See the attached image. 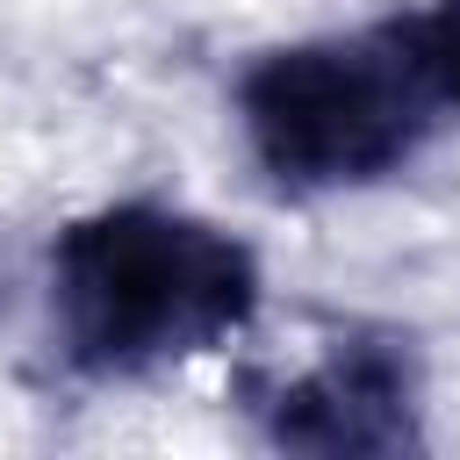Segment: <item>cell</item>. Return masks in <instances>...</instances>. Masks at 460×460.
<instances>
[{"label":"cell","instance_id":"6da1fadb","mask_svg":"<svg viewBox=\"0 0 460 460\" xmlns=\"http://www.w3.org/2000/svg\"><path fill=\"white\" fill-rule=\"evenodd\" d=\"M259 252L158 194L72 216L43 252V331L72 381H144L259 323Z\"/></svg>","mask_w":460,"mask_h":460},{"label":"cell","instance_id":"7a4b0ae2","mask_svg":"<svg viewBox=\"0 0 460 460\" xmlns=\"http://www.w3.org/2000/svg\"><path fill=\"white\" fill-rule=\"evenodd\" d=\"M230 115L252 172L280 201L381 187L410 172L446 122L381 22L252 50L230 79Z\"/></svg>","mask_w":460,"mask_h":460},{"label":"cell","instance_id":"3957f363","mask_svg":"<svg viewBox=\"0 0 460 460\" xmlns=\"http://www.w3.org/2000/svg\"><path fill=\"white\" fill-rule=\"evenodd\" d=\"M237 417L273 453L395 460L424 453V352L395 323H338L302 367H237Z\"/></svg>","mask_w":460,"mask_h":460},{"label":"cell","instance_id":"277c9868","mask_svg":"<svg viewBox=\"0 0 460 460\" xmlns=\"http://www.w3.org/2000/svg\"><path fill=\"white\" fill-rule=\"evenodd\" d=\"M388 43L410 58V72L424 79V93L438 101V115L460 122V0H417L381 14Z\"/></svg>","mask_w":460,"mask_h":460}]
</instances>
